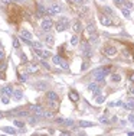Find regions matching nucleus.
Wrapping results in <instances>:
<instances>
[{
  "label": "nucleus",
  "mask_w": 134,
  "mask_h": 136,
  "mask_svg": "<svg viewBox=\"0 0 134 136\" xmlns=\"http://www.w3.org/2000/svg\"><path fill=\"white\" fill-rule=\"evenodd\" d=\"M111 65H108V67H103V68H98V70H95L94 71V78L97 80V81H104L105 77L108 73H111Z\"/></svg>",
  "instance_id": "f257e3e1"
},
{
  "label": "nucleus",
  "mask_w": 134,
  "mask_h": 136,
  "mask_svg": "<svg viewBox=\"0 0 134 136\" xmlns=\"http://www.w3.org/2000/svg\"><path fill=\"white\" fill-rule=\"evenodd\" d=\"M66 28H69V20H68V17H61L59 20L55 23V29L58 30V32H62V30H65Z\"/></svg>",
  "instance_id": "f03ea898"
},
{
  "label": "nucleus",
  "mask_w": 134,
  "mask_h": 136,
  "mask_svg": "<svg viewBox=\"0 0 134 136\" xmlns=\"http://www.w3.org/2000/svg\"><path fill=\"white\" fill-rule=\"evenodd\" d=\"M52 61H53L55 65H59L61 68H63V70H68V68H69L68 61L63 60V58H61L59 55H53V57H52Z\"/></svg>",
  "instance_id": "7ed1b4c3"
},
{
  "label": "nucleus",
  "mask_w": 134,
  "mask_h": 136,
  "mask_svg": "<svg viewBox=\"0 0 134 136\" xmlns=\"http://www.w3.org/2000/svg\"><path fill=\"white\" fill-rule=\"evenodd\" d=\"M61 10H62V9H61L59 4H52L51 7L46 9V13H48V15H58V13H61Z\"/></svg>",
  "instance_id": "20e7f679"
},
{
  "label": "nucleus",
  "mask_w": 134,
  "mask_h": 136,
  "mask_svg": "<svg viewBox=\"0 0 134 136\" xmlns=\"http://www.w3.org/2000/svg\"><path fill=\"white\" fill-rule=\"evenodd\" d=\"M88 90L91 91L92 94H95V96L101 94V88H100V86H98L97 83H91V84H88Z\"/></svg>",
  "instance_id": "39448f33"
},
{
  "label": "nucleus",
  "mask_w": 134,
  "mask_h": 136,
  "mask_svg": "<svg viewBox=\"0 0 134 136\" xmlns=\"http://www.w3.org/2000/svg\"><path fill=\"white\" fill-rule=\"evenodd\" d=\"M82 55H84L87 60H91V58H92V51H91V48H89L88 44H84V46H82Z\"/></svg>",
  "instance_id": "423d86ee"
},
{
  "label": "nucleus",
  "mask_w": 134,
  "mask_h": 136,
  "mask_svg": "<svg viewBox=\"0 0 134 136\" xmlns=\"http://www.w3.org/2000/svg\"><path fill=\"white\" fill-rule=\"evenodd\" d=\"M29 110L30 111H33L38 117H39V116H43V109H42L41 106H38V104H35V106L32 104V106H29Z\"/></svg>",
  "instance_id": "0eeeda50"
},
{
  "label": "nucleus",
  "mask_w": 134,
  "mask_h": 136,
  "mask_svg": "<svg viewBox=\"0 0 134 136\" xmlns=\"http://www.w3.org/2000/svg\"><path fill=\"white\" fill-rule=\"evenodd\" d=\"M33 49H35L33 52H35L38 57H41V58H48V57H51V52H49V51H45V49H42V48H41V49L33 48Z\"/></svg>",
  "instance_id": "6e6552de"
},
{
  "label": "nucleus",
  "mask_w": 134,
  "mask_h": 136,
  "mask_svg": "<svg viewBox=\"0 0 134 136\" xmlns=\"http://www.w3.org/2000/svg\"><path fill=\"white\" fill-rule=\"evenodd\" d=\"M52 26H53V22L51 20V19H43L42 20V29L45 32H49V30L52 29Z\"/></svg>",
  "instance_id": "1a4fd4ad"
},
{
  "label": "nucleus",
  "mask_w": 134,
  "mask_h": 136,
  "mask_svg": "<svg viewBox=\"0 0 134 136\" xmlns=\"http://www.w3.org/2000/svg\"><path fill=\"white\" fill-rule=\"evenodd\" d=\"M20 36H22V39H23L26 44H29L30 45V42H32V33H30V32H28V30H22V32H20Z\"/></svg>",
  "instance_id": "9d476101"
},
{
  "label": "nucleus",
  "mask_w": 134,
  "mask_h": 136,
  "mask_svg": "<svg viewBox=\"0 0 134 136\" xmlns=\"http://www.w3.org/2000/svg\"><path fill=\"white\" fill-rule=\"evenodd\" d=\"M104 54L108 55V57H114V55L117 54V48H115V46H107L104 49Z\"/></svg>",
  "instance_id": "9b49d317"
},
{
  "label": "nucleus",
  "mask_w": 134,
  "mask_h": 136,
  "mask_svg": "<svg viewBox=\"0 0 134 136\" xmlns=\"http://www.w3.org/2000/svg\"><path fill=\"white\" fill-rule=\"evenodd\" d=\"M46 100H49V101H58V94L55 91H48L46 93Z\"/></svg>",
  "instance_id": "f8f14e48"
},
{
  "label": "nucleus",
  "mask_w": 134,
  "mask_h": 136,
  "mask_svg": "<svg viewBox=\"0 0 134 136\" xmlns=\"http://www.w3.org/2000/svg\"><path fill=\"white\" fill-rule=\"evenodd\" d=\"M100 20H101V23H103L104 26H113V25H114V22H113L108 16H101Z\"/></svg>",
  "instance_id": "ddd939ff"
},
{
  "label": "nucleus",
  "mask_w": 134,
  "mask_h": 136,
  "mask_svg": "<svg viewBox=\"0 0 134 136\" xmlns=\"http://www.w3.org/2000/svg\"><path fill=\"white\" fill-rule=\"evenodd\" d=\"M1 94H3V96H7V97H9V96H12V94H13V88H12V86H4V87L1 88Z\"/></svg>",
  "instance_id": "4468645a"
},
{
  "label": "nucleus",
  "mask_w": 134,
  "mask_h": 136,
  "mask_svg": "<svg viewBox=\"0 0 134 136\" xmlns=\"http://www.w3.org/2000/svg\"><path fill=\"white\" fill-rule=\"evenodd\" d=\"M1 130L6 132L7 135H17V133H19L15 127H10V126H4V127H1Z\"/></svg>",
  "instance_id": "2eb2a0df"
},
{
  "label": "nucleus",
  "mask_w": 134,
  "mask_h": 136,
  "mask_svg": "<svg viewBox=\"0 0 134 136\" xmlns=\"http://www.w3.org/2000/svg\"><path fill=\"white\" fill-rule=\"evenodd\" d=\"M46 15V7L43 4H38V17H43Z\"/></svg>",
  "instance_id": "dca6fc26"
},
{
  "label": "nucleus",
  "mask_w": 134,
  "mask_h": 136,
  "mask_svg": "<svg viewBox=\"0 0 134 136\" xmlns=\"http://www.w3.org/2000/svg\"><path fill=\"white\" fill-rule=\"evenodd\" d=\"M69 99H71V101L76 103V101L79 100V94H78L75 90H71V91H69Z\"/></svg>",
  "instance_id": "f3484780"
},
{
  "label": "nucleus",
  "mask_w": 134,
  "mask_h": 136,
  "mask_svg": "<svg viewBox=\"0 0 134 136\" xmlns=\"http://www.w3.org/2000/svg\"><path fill=\"white\" fill-rule=\"evenodd\" d=\"M72 29H74L75 33H79V32H82V23L79 22V20H76L74 23V26H72Z\"/></svg>",
  "instance_id": "a211bd4d"
},
{
  "label": "nucleus",
  "mask_w": 134,
  "mask_h": 136,
  "mask_svg": "<svg viewBox=\"0 0 134 136\" xmlns=\"http://www.w3.org/2000/svg\"><path fill=\"white\" fill-rule=\"evenodd\" d=\"M43 117H45V119H53V117H55V114H53V111L43 110Z\"/></svg>",
  "instance_id": "6ab92c4d"
},
{
  "label": "nucleus",
  "mask_w": 134,
  "mask_h": 136,
  "mask_svg": "<svg viewBox=\"0 0 134 136\" xmlns=\"http://www.w3.org/2000/svg\"><path fill=\"white\" fill-rule=\"evenodd\" d=\"M46 87H48V86H46V83H45V81H39V83H36V88H38V90H46Z\"/></svg>",
  "instance_id": "aec40b11"
},
{
  "label": "nucleus",
  "mask_w": 134,
  "mask_h": 136,
  "mask_svg": "<svg viewBox=\"0 0 134 136\" xmlns=\"http://www.w3.org/2000/svg\"><path fill=\"white\" fill-rule=\"evenodd\" d=\"M79 126H81V127H92V126H94V123H91V122H85V120H81V122H79Z\"/></svg>",
  "instance_id": "412c9836"
},
{
  "label": "nucleus",
  "mask_w": 134,
  "mask_h": 136,
  "mask_svg": "<svg viewBox=\"0 0 134 136\" xmlns=\"http://www.w3.org/2000/svg\"><path fill=\"white\" fill-rule=\"evenodd\" d=\"M22 96H23V94H22V91H20V90L13 91V97H15V100H17V101H19V100L22 99Z\"/></svg>",
  "instance_id": "4be33fe9"
},
{
  "label": "nucleus",
  "mask_w": 134,
  "mask_h": 136,
  "mask_svg": "<svg viewBox=\"0 0 134 136\" xmlns=\"http://www.w3.org/2000/svg\"><path fill=\"white\" fill-rule=\"evenodd\" d=\"M87 32H88L89 35H92V33L95 32V25H94V23H89L88 26H87Z\"/></svg>",
  "instance_id": "5701e85b"
},
{
  "label": "nucleus",
  "mask_w": 134,
  "mask_h": 136,
  "mask_svg": "<svg viewBox=\"0 0 134 136\" xmlns=\"http://www.w3.org/2000/svg\"><path fill=\"white\" fill-rule=\"evenodd\" d=\"M13 114H19V116H28V114H29V111H26V110H15V111H13Z\"/></svg>",
  "instance_id": "b1692460"
},
{
  "label": "nucleus",
  "mask_w": 134,
  "mask_h": 136,
  "mask_svg": "<svg viewBox=\"0 0 134 136\" xmlns=\"http://www.w3.org/2000/svg\"><path fill=\"white\" fill-rule=\"evenodd\" d=\"M71 44H72V45H74V46H76V45H78V44H79V38H78L76 35H74V36L71 38Z\"/></svg>",
  "instance_id": "393cba45"
},
{
  "label": "nucleus",
  "mask_w": 134,
  "mask_h": 136,
  "mask_svg": "<svg viewBox=\"0 0 134 136\" xmlns=\"http://www.w3.org/2000/svg\"><path fill=\"white\" fill-rule=\"evenodd\" d=\"M36 70H38V65L36 64H29V67H28V71L29 73H35Z\"/></svg>",
  "instance_id": "a878e982"
},
{
  "label": "nucleus",
  "mask_w": 134,
  "mask_h": 136,
  "mask_svg": "<svg viewBox=\"0 0 134 136\" xmlns=\"http://www.w3.org/2000/svg\"><path fill=\"white\" fill-rule=\"evenodd\" d=\"M104 12H105V13H108L110 16L114 15V10H113L111 7H108V6H104Z\"/></svg>",
  "instance_id": "bb28decb"
},
{
  "label": "nucleus",
  "mask_w": 134,
  "mask_h": 136,
  "mask_svg": "<svg viewBox=\"0 0 134 136\" xmlns=\"http://www.w3.org/2000/svg\"><path fill=\"white\" fill-rule=\"evenodd\" d=\"M62 124H65V126H68V127H72V126H74V120H71V119H69V120H63Z\"/></svg>",
  "instance_id": "cd10ccee"
},
{
  "label": "nucleus",
  "mask_w": 134,
  "mask_h": 136,
  "mask_svg": "<svg viewBox=\"0 0 134 136\" xmlns=\"http://www.w3.org/2000/svg\"><path fill=\"white\" fill-rule=\"evenodd\" d=\"M13 123H15V126H17V127H22V129L25 127V123H23L22 120H15Z\"/></svg>",
  "instance_id": "c85d7f7f"
},
{
  "label": "nucleus",
  "mask_w": 134,
  "mask_h": 136,
  "mask_svg": "<svg viewBox=\"0 0 134 136\" xmlns=\"http://www.w3.org/2000/svg\"><path fill=\"white\" fill-rule=\"evenodd\" d=\"M121 13H123L124 17H130V9H123V10H121Z\"/></svg>",
  "instance_id": "c756f323"
},
{
  "label": "nucleus",
  "mask_w": 134,
  "mask_h": 136,
  "mask_svg": "<svg viewBox=\"0 0 134 136\" xmlns=\"http://www.w3.org/2000/svg\"><path fill=\"white\" fill-rule=\"evenodd\" d=\"M48 101V104L51 106V109H56L58 107V101H49V100H46Z\"/></svg>",
  "instance_id": "7c9ffc66"
},
{
  "label": "nucleus",
  "mask_w": 134,
  "mask_h": 136,
  "mask_svg": "<svg viewBox=\"0 0 134 136\" xmlns=\"http://www.w3.org/2000/svg\"><path fill=\"white\" fill-rule=\"evenodd\" d=\"M46 42H48L49 45H53V36H52V35H48V36H46Z\"/></svg>",
  "instance_id": "2f4dec72"
},
{
  "label": "nucleus",
  "mask_w": 134,
  "mask_h": 136,
  "mask_svg": "<svg viewBox=\"0 0 134 136\" xmlns=\"http://www.w3.org/2000/svg\"><path fill=\"white\" fill-rule=\"evenodd\" d=\"M30 45L33 46V48H38V49L42 48V44H41V42H30Z\"/></svg>",
  "instance_id": "473e14b6"
},
{
  "label": "nucleus",
  "mask_w": 134,
  "mask_h": 136,
  "mask_svg": "<svg viewBox=\"0 0 134 136\" xmlns=\"http://www.w3.org/2000/svg\"><path fill=\"white\" fill-rule=\"evenodd\" d=\"M36 122H38V116H36V114H35L33 117H30V119H29V123H30V124H36Z\"/></svg>",
  "instance_id": "72a5a7b5"
},
{
  "label": "nucleus",
  "mask_w": 134,
  "mask_h": 136,
  "mask_svg": "<svg viewBox=\"0 0 134 136\" xmlns=\"http://www.w3.org/2000/svg\"><path fill=\"white\" fill-rule=\"evenodd\" d=\"M111 80L115 83V81H120V80H121V77H120L118 74H113V75H111Z\"/></svg>",
  "instance_id": "f704fd0d"
},
{
  "label": "nucleus",
  "mask_w": 134,
  "mask_h": 136,
  "mask_svg": "<svg viewBox=\"0 0 134 136\" xmlns=\"http://www.w3.org/2000/svg\"><path fill=\"white\" fill-rule=\"evenodd\" d=\"M104 100H105V97H103L101 94L97 96V103H104Z\"/></svg>",
  "instance_id": "c9c22d12"
},
{
  "label": "nucleus",
  "mask_w": 134,
  "mask_h": 136,
  "mask_svg": "<svg viewBox=\"0 0 134 136\" xmlns=\"http://www.w3.org/2000/svg\"><path fill=\"white\" fill-rule=\"evenodd\" d=\"M123 107H124V109H127V110H133V109H134V106H133V104H130V103L123 104Z\"/></svg>",
  "instance_id": "e433bc0d"
},
{
  "label": "nucleus",
  "mask_w": 134,
  "mask_h": 136,
  "mask_svg": "<svg viewBox=\"0 0 134 136\" xmlns=\"http://www.w3.org/2000/svg\"><path fill=\"white\" fill-rule=\"evenodd\" d=\"M19 80L20 81H26L28 80V74H19Z\"/></svg>",
  "instance_id": "4c0bfd02"
},
{
  "label": "nucleus",
  "mask_w": 134,
  "mask_h": 136,
  "mask_svg": "<svg viewBox=\"0 0 134 136\" xmlns=\"http://www.w3.org/2000/svg\"><path fill=\"white\" fill-rule=\"evenodd\" d=\"M42 65H43L46 70H49V64L46 62V58H42Z\"/></svg>",
  "instance_id": "58836bf2"
},
{
  "label": "nucleus",
  "mask_w": 134,
  "mask_h": 136,
  "mask_svg": "<svg viewBox=\"0 0 134 136\" xmlns=\"http://www.w3.org/2000/svg\"><path fill=\"white\" fill-rule=\"evenodd\" d=\"M88 67H89V62H84V65L81 67V71H85V70H88Z\"/></svg>",
  "instance_id": "ea45409f"
},
{
  "label": "nucleus",
  "mask_w": 134,
  "mask_h": 136,
  "mask_svg": "<svg viewBox=\"0 0 134 136\" xmlns=\"http://www.w3.org/2000/svg\"><path fill=\"white\" fill-rule=\"evenodd\" d=\"M19 45H20V44H19V39H17V38H15V39H13V46L17 49V48H19Z\"/></svg>",
  "instance_id": "a19ab883"
},
{
  "label": "nucleus",
  "mask_w": 134,
  "mask_h": 136,
  "mask_svg": "<svg viewBox=\"0 0 134 136\" xmlns=\"http://www.w3.org/2000/svg\"><path fill=\"white\" fill-rule=\"evenodd\" d=\"M12 1H13V0H0V3H1V4H10Z\"/></svg>",
  "instance_id": "79ce46f5"
},
{
  "label": "nucleus",
  "mask_w": 134,
  "mask_h": 136,
  "mask_svg": "<svg viewBox=\"0 0 134 136\" xmlns=\"http://www.w3.org/2000/svg\"><path fill=\"white\" fill-rule=\"evenodd\" d=\"M124 1H125V0H114V3H115V4H118V6L124 4Z\"/></svg>",
  "instance_id": "37998d69"
},
{
  "label": "nucleus",
  "mask_w": 134,
  "mask_h": 136,
  "mask_svg": "<svg viewBox=\"0 0 134 136\" xmlns=\"http://www.w3.org/2000/svg\"><path fill=\"white\" fill-rule=\"evenodd\" d=\"M100 122H101V123H105V124L108 123V120H107V117H105V116H103V117H100Z\"/></svg>",
  "instance_id": "c03bdc74"
},
{
  "label": "nucleus",
  "mask_w": 134,
  "mask_h": 136,
  "mask_svg": "<svg viewBox=\"0 0 134 136\" xmlns=\"http://www.w3.org/2000/svg\"><path fill=\"white\" fill-rule=\"evenodd\" d=\"M128 78H130V81H131V83H134V71H131V73H130Z\"/></svg>",
  "instance_id": "a18cd8bd"
},
{
  "label": "nucleus",
  "mask_w": 134,
  "mask_h": 136,
  "mask_svg": "<svg viewBox=\"0 0 134 136\" xmlns=\"http://www.w3.org/2000/svg\"><path fill=\"white\" fill-rule=\"evenodd\" d=\"M124 4L127 6V9H133V3H130V1H127V3H125V1H124Z\"/></svg>",
  "instance_id": "49530a36"
},
{
  "label": "nucleus",
  "mask_w": 134,
  "mask_h": 136,
  "mask_svg": "<svg viewBox=\"0 0 134 136\" xmlns=\"http://www.w3.org/2000/svg\"><path fill=\"white\" fill-rule=\"evenodd\" d=\"M55 122H56V123H59V124H62V123H63V119H62V117H56Z\"/></svg>",
  "instance_id": "de8ad7c7"
},
{
  "label": "nucleus",
  "mask_w": 134,
  "mask_h": 136,
  "mask_svg": "<svg viewBox=\"0 0 134 136\" xmlns=\"http://www.w3.org/2000/svg\"><path fill=\"white\" fill-rule=\"evenodd\" d=\"M20 57H22V60H23V62H25V64L28 62V58H26V55H25V54H22Z\"/></svg>",
  "instance_id": "09e8293b"
},
{
  "label": "nucleus",
  "mask_w": 134,
  "mask_h": 136,
  "mask_svg": "<svg viewBox=\"0 0 134 136\" xmlns=\"http://www.w3.org/2000/svg\"><path fill=\"white\" fill-rule=\"evenodd\" d=\"M128 93H130V94H133V96H134V86H131V87L128 88Z\"/></svg>",
  "instance_id": "8fccbe9b"
},
{
  "label": "nucleus",
  "mask_w": 134,
  "mask_h": 136,
  "mask_svg": "<svg viewBox=\"0 0 134 136\" xmlns=\"http://www.w3.org/2000/svg\"><path fill=\"white\" fill-rule=\"evenodd\" d=\"M1 101H3V103H4V104H7V103H9V99H7V96H4V99H3V100H1Z\"/></svg>",
  "instance_id": "3c124183"
},
{
  "label": "nucleus",
  "mask_w": 134,
  "mask_h": 136,
  "mask_svg": "<svg viewBox=\"0 0 134 136\" xmlns=\"http://www.w3.org/2000/svg\"><path fill=\"white\" fill-rule=\"evenodd\" d=\"M75 3H78V4H81V3H84V1H85V0H74Z\"/></svg>",
  "instance_id": "603ef678"
},
{
  "label": "nucleus",
  "mask_w": 134,
  "mask_h": 136,
  "mask_svg": "<svg viewBox=\"0 0 134 136\" xmlns=\"http://www.w3.org/2000/svg\"><path fill=\"white\" fill-rule=\"evenodd\" d=\"M3 57H4V54H3V52H1V51H0V60H1V58H3Z\"/></svg>",
  "instance_id": "864d4df0"
},
{
  "label": "nucleus",
  "mask_w": 134,
  "mask_h": 136,
  "mask_svg": "<svg viewBox=\"0 0 134 136\" xmlns=\"http://www.w3.org/2000/svg\"><path fill=\"white\" fill-rule=\"evenodd\" d=\"M1 117H3V113H1V111H0V119H1Z\"/></svg>",
  "instance_id": "5fc2aeb1"
},
{
  "label": "nucleus",
  "mask_w": 134,
  "mask_h": 136,
  "mask_svg": "<svg viewBox=\"0 0 134 136\" xmlns=\"http://www.w3.org/2000/svg\"><path fill=\"white\" fill-rule=\"evenodd\" d=\"M22 1H28V0H22Z\"/></svg>",
  "instance_id": "6e6d98bb"
},
{
  "label": "nucleus",
  "mask_w": 134,
  "mask_h": 136,
  "mask_svg": "<svg viewBox=\"0 0 134 136\" xmlns=\"http://www.w3.org/2000/svg\"><path fill=\"white\" fill-rule=\"evenodd\" d=\"M133 58H134V55H133Z\"/></svg>",
  "instance_id": "4d7b16f0"
}]
</instances>
